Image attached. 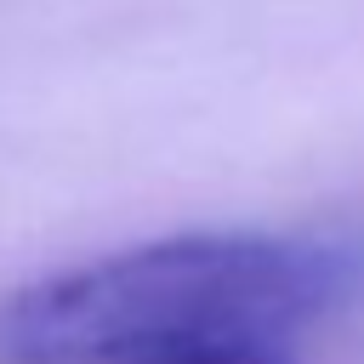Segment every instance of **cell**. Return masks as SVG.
Here are the masks:
<instances>
[{
	"label": "cell",
	"instance_id": "cell-1",
	"mask_svg": "<svg viewBox=\"0 0 364 364\" xmlns=\"http://www.w3.org/2000/svg\"><path fill=\"white\" fill-rule=\"evenodd\" d=\"M336 301V256L256 233H182L17 284L0 364H114L188 341H296Z\"/></svg>",
	"mask_w": 364,
	"mask_h": 364
},
{
	"label": "cell",
	"instance_id": "cell-2",
	"mask_svg": "<svg viewBox=\"0 0 364 364\" xmlns=\"http://www.w3.org/2000/svg\"><path fill=\"white\" fill-rule=\"evenodd\" d=\"M114 364H296V341H188V347H154Z\"/></svg>",
	"mask_w": 364,
	"mask_h": 364
}]
</instances>
